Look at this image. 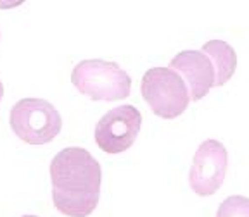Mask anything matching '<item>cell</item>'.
I'll return each instance as SVG.
<instances>
[{"label":"cell","instance_id":"6da1fadb","mask_svg":"<svg viewBox=\"0 0 249 217\" xmlns=\"http://www.w3.org/2000/svg\"><path fill=\"white\" fill-rule=\"evenodd\" d=\"M52 200L55 209L70 217H87L101 197L102 169L89 150L70 147L51 162Z\"/></svg>","mask_w":249,"mask_h":217},{"label":"cell","instance_id":"7a4b0ae2","mask_svg":"<svg viewBox=\"0 0 249 217\" xmlns=\"http://www.w3.org/2000/svg\"><path fill=\"white\" fill-rule=\"evenodd\" d=\"M71 81L76 90L92 100L114 102L130 95L132 78L116 62L90 59L76 64L71 73Z\"/></svg>","mask_w":249,"mask_h":217},{"label":"cell","instance_id":"3957f363","mask_svg":"<svg viewBox=\"0 0 249 217\" xmlns=\"http://www.w3.org/2000/svg\"><path fill=\"white\" fill-rule=\"evenodd\" d=\"M11 128L24 143L45 145L61 133L57 108L43 98H23L11 108Z\"/></svg>","mask_w":249,"mask_h":217},{"label":"cell","instance_id":"277c9868","mask_svg":"<svg viewBox=\"0 0 249 217\" xmlns=\"http://www.w3.org/2000/svg\"><path fill=\"white\" fill-rule=\"evenodd\" d=\"M142 97L151 110L163 119H175L191 102L183 78L170 67H152L142 78Z\"/></svg>","mask_w":249,"mask_h":217},{"label":"cell","instance_id":"5b68a950","mask_svg":"<svg viewBox=\"0 0 249 217\" xmlns=\"http://www.w3.org/2000/svg\"><path fill=\"white\" fill-rule=\"evenodd\" d=\"M140 126L142 114L133 105H120L95 124V143L106 154H121L133 145Z\"/></svg>","mask_w":249,"mask_h":217},{"label":"cell","instance_id":"8992f818","mask_svg":"<svg viewBox=\"0 0 249 217\" xmlns=\"http://www.w3.org/2000/svg\"><path fill=\"white\" fill-rule=\"evenodd\" d=\"M229 154L227 148L216 140H206L196 152L192 159L189 183L196 195L210 197L214 195L225 181Z\"/></svg>","mask_w":249,"mask_h":217},{"label":"cell","instance_id":"52a82bcc","mask_svg":"<svg viewBox=\"0 0 249 217\" xmlns=\"http://www.w3.org/2000/svg\"><path fill=\"white\" fill-rule=\"evenodd\" d=\"M170 69L185 78L189 97L197 102L214 86V69L208 55L201 50H183L171 59Z\"/></svg>","mask_w":249,"mask_h":217},{"label":"cell","instance_id":"ba28073f","mask_svg":"<svg viewBox=\"0 0 249 217\" xmlns=\"http://www.w3.org/2000/svg\"><path fill=\"white\" fill-rule=\"evenodd\" d=\"M202 54L213 64L214 69V86H223L229 83L237 69V54L227 42L222 40H211L202 45Z\"/></svg>","mask_w":249,"mask_h":217},{"label":"cell","instance_id":"9c48e42d","mask_svg":"<svg viewBox=\"0 0 249 217\" xmlns=\"http://www.w3.org/2000/svg\"><path fill=\"white\" fill-rule=\"evenodd\" d=\"M216 217H249V202L242 195H233L218 207Z\"/></svg>","mask_w":249,"mask_h":217},{"label":"cell","instance_id":"30bf717a","mask_svg":"<svg viewBox=\"0 0 249 217\" xmlns=\"http://www.w3.org/2000/svg\"><path fill=\"white\" fill-rule=\"evenodd\" d=\"M2 97H4V85L0 81V102H2Z\"/></svg>","mask_w":249,"mask_h":217},{"label":"cell","instance_id":"8fae6325","mask_svg":"<svg viewBox=\"0 0 249 217\" xmlns=\"http://www.w3.org/2000/svg\"><path fill=\"white\" fill-rule=\"evenodd\" d=\"M23 217H36V216H23Z\"/></svg>","mask_w":249,"mask_h":217}]
</instances>
